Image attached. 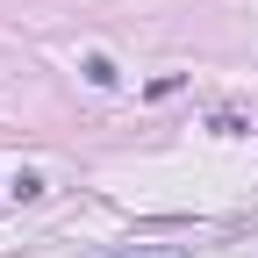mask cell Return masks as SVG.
<instances>
[{
  "instance_id": "1",
  "label": "cell",
  "mask_w": 258,
  "mask_h": 258,
  "mask_svg": "<svg viewBox=\"0 0 258 258\" xmlns=\"http://www.w3.org/2000/svg\"><path fill=\"white\" fill-rule=\"evenodd\" d=\"M101 258H194L186 244H115V251H101Z\"/></svg>"
},
{
  "instance_id": "2",
  "label": "cell",
  "mask_w": 258,
  "mask_h": 258,
  "mask_svg": "<svg viewBox=\"0 0 258 258\" xmlns=\"http://www.w3.org/2000/svg\"><path fill=\"white\" fill-rule=\"evenodd\" d=\"M8 194H15V201H43V172H15Z\"/></svg>"
}]
</instances>
